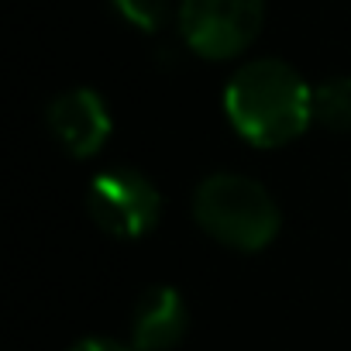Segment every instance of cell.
Listing matches in <instances>:
<instances>
[{"label": "cell", "instance_id": "obj_1", "mask_svg": "<svg viewBox=\"0 0 351 351\" xmlns=\"http://www.w3.org/2000/svg\"><path fill=\"white\" fill-rule=\"evenodd\" d=\"M224 110L248 145L279 148L313 124V90L293 66L279 59H255L231 76Z\"/></svg>", "mask_w": 351, "mask_h": 351}, {"label": "cell", "instance_id": "obj_2", "mask_svg": "<svg viewBox=\"0 0 351 351\" xmlns=\"http://www.w3.org/2000/svg\"><path fill=\"white\" fill-rule=\"evenodd\" d=\"M197 224L234 252H262L279 231V207L269 190L248 176L217 172L193 193Z\"/></svg>", "mask_w": 351, "mask_h": 351}, {"label": "cell", "instance_id": "obj_3", "mask_svg": "<svg viewBox=\"0 0 351 351\" xmlns=\"http://www.w3.org/2000/svg\"><path fill=\"white\" fill-rule=\"evenodd\" d=\"M265 18V0H183L180 28L186 45L204 59L245 52Z\"/></svg>", "mask_w": 351, "mask_h": 351}, {"label": "cell", "instance_id": "obj_4", "mask_svg": "<svg viewBox=\"0 0 351 351\" xmlns=\"http://www.w3.org/2000/svg\"><path fill=\"white\" fill-rule=\"evenodd\" d=\"M90 217L114 238H145L162 210V197L134 169H107L90 183Z\"/></svg>", "mask_w": 351, "mask_h": 351}, {"label": "cell", "instance_id": "obj_5", "mask_svg": "<svg viewBox=\"0 0 351 351\" xmlns=\"http://www.w3.org/2000/svg\"><path fill=\"white\" fill-rule=\"evenodd\" d=\"M49 128L69 155L90 158L110 134V114L93 90H69L49 107Z\"/></svg>", "mask_w": 351, "mask_h": 351}, {"label": "cell", "instance_id": "obj_6", "mask_svg": "<svg viewBox=\"0 0 351 351\" xmlns=\"http://www.w3.org/2000/svg\"><path fill=\"white\" fill-rule=\"evenodd\" d=\"M186 334V303L172 286H152L131 320V341L138 351H169Z\"/></svg>", "mask_w": 351, "mask_h": 351}, {"label": "cell", "instance_id": "obj_7", "mask_svg": "<svg viewBox=\"0 0 351 351\" xmlns=\"http://www.w3.org/2000/svg\"><path fill=\"white\" fill-rule=\"evenodd\" d=\"M313 124L327 131H351V76L324 80L313 90Z\"/></svg>", "mask_w": 351, "mask_h": 351}, {"label": "cell", "instance_id": "obj_8", "mask_svg": "<svg viewBox=\"0 0 351 351\" xmlns=\"http://www.w3.org/2000/svg\"><path fill=\"white\" fill-rule=\"evenodd\" d=\"M121 18L141 32H158L169 18V0H114Z\"/></svg>", "mask_w": 351, "mask_h": 351}, {"label": "cell", "instance_id": "obj_9", "mask_svg": "<svg viewBox=\"0 0 351 351\" xmlns=\"http://www.w3.org/2000/svg\"><path fill=\"white\" fill-rule=\"evenodd\" d=\"M73 351H131V348H124V344H117V341H104V337H86V341H80Z\"/></svg>", "mask_w": 351, "mask_h": 351}]
</instances>
